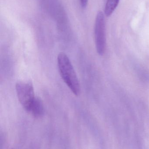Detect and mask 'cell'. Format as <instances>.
I'll return each mask as SVG.
<instances>
[{
    "mask_svg": "<svg viewBox=\"0 0 149 149\" xmlns=\"http://www.w3.org/2000/svg\"><path fill=\"white\" fill-rule=\"evenodd\" d=\"M58 67L60 76L71 91L76 96L80 94V88L77 74L66 54L60 53L57 57Z\"/></svg>",
    "mask_w": 149,
    "mask_h": 149,
    "instance_id": "1",
    "label": "cell"
},
{
    "mask_svg": "<svg viewBox=\"0 0 149 149\" xmlns=\"http://www.w3.org/2000/svg\"><path fill=\"white\" fill-rule=\"evenodd\" d=\"M16 90L19 102L29 111L35 98L34 87L30 81H20L16 84Z\"/></svg>",
    "mask_w": 149,
    "mask_h": 149,
    "instance_id": "3",
    "label": "cell"
},
{
    "mask_svg": "<svg viewBox=\"0 0 149 149\" xmlns=\"http://www.w3.org/2000/svg\"><path fill=\"white\" fill-rule=\"evenodd\" d=\"M94 33L96 50L99 55H102L106 50V40L105 17L101 11H99L96 15Z\"/></svg>",
    "mask_w": 149,
    "mask_h": 149,
    "instance_id": "2",
    "label": "cell"
},
{
    "mask_svg": "<svg viewBox=\"0 0 149 149\" xmlns=\"http://www.w3.org/2000/svg\"><path fill=\"white\" fill-rule=\"evenodd\" d=\"M120 0H107L105 8V14L106 16H110L120 2Z\"/></svg>",
    "mask_w": 149,
    "mask_h": 149,
    "instance_id": "5",
    "label": "cell"
},
{
    "mask_svg": "<svg viewBox=\"0 0 149 149\" xmlns=\"http://www.w3.org/2000/svg\"><path fill=\"white\" fill-rule=\"evenodd\" d=\"M80 5L83 8H85L88 3V0H80Z\"/></svg>",
    "mask_w": 149,
    "mask_h": 149,
    "instance_id": "6",
    "label": "cell"
},
{
    "mask_svg": "<svg viewBox=\"0 0 149 149\" xmlns=\"http://www.w3.org/2000/svg\"><path fill=\"white\" fill-rule=\"evenodd\" d=\"M29 112H31L36 117H40L43 116L44 113V108L43 103L40 98L35 97Z\"/></svg>",
    "mask_w": 149,
    "mask_h": 149,
    "instance_id": "4",
    "label": "cell"
}]
</instances>
